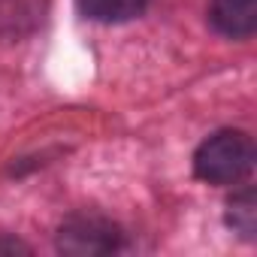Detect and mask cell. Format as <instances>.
<instances>
[{
  "label": "cell",
  "mask_w": 257,
  "mask_h": 257,
  "mask_svg": "<svg viewBox=\"0 0 257 257\" xmlns=\"http://www.w3.org/2000/svg\"><path fill=\"white\" fill-rule=\"evenodd\" d=\"M227 224L242 239H254V230H257V200H254V191L251 188L239 191L227 203Z\"/></svg>",
  "instance_id": "cell-5"
},
{
  "label": "cell",
  "mask_w": 257,
  "mask_h": 257,
  "mask_svg": "<svg viewBox=\"0 0 257 257\" xmlns=\"http://www.w3.org/2000/svg\"><path fill=\"white\" fill-rule=\"evenodd\" d=\"M254 143L242 131L212 134L194 155V173L209 185H236L254 167Z\"/></svg>",
  "instance_id": "cell-1"
},
{
  "label": "cell",
  "mask_w": 257,
  "mask_h": 257,
  "mask_svg": "<svg viewBox=\"0 0 257 257\" xmlns=\"http://www.w3.org/2000/svg\"><path fill=\"white\" fill-rule=\"evenodd\" d=\"M209 22L218 34L245 40L257 31V0H212Z\"/></svg>",
  "instance_id": "cell-3"
},
{
  "label": "cell",
  "mask_w": 257,
  "mask_h": 257,
  "mask_svg": "<svg viewBox=\"0 0 257 257\" xmlns=\"http://www.w3.org/2000/svg\"><path fill=\"white\" fill-rule=\"evenodd\" d=\"M149 7V0H79V10L94 22H131Z\"/></svg>",
  "instance_id": "cell-4"
},
{
  "label": "cell",
  "mask_w": 257,
  "mask_h": 257,
  "mask_svg": "<svg viewBox=\"0 0 257 257\" xmlns=\"http://www.w3.org/2000/svg\"><path fill=\"white\" fill-rule=\"evenodd\" d=\"M121 245V230L118 224H112L109 218L97 215V212H79L70 215L61 224L58 233V248L64 254H76V257H91V254H109Z\"/></svg>",
  "instance_id": "cell-2"
},
{
  "label": "cell",
  "mask_w": 257,
  "mask_h": 257,
  "mask_svg": "<svg viewBox=\"0 0 257 257\" xmlns=\"http://www.w3.org/2000/svg\"><path fill=\"white\" fill-rule=\"evenodd\" d=\"M0 251H28V248L16 239H0Z\"/></svg>",
  "instance_id": "cell-6"
}]
</instances>
